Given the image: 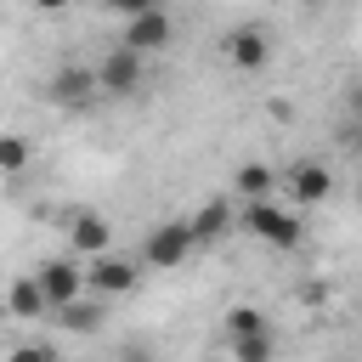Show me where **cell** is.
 Here are the masks:
<instances>
[{
	"label": "cell",
	"instance_id": "1",
	"mask_svg": "<svg viewBox=\"0 0 362 362\" xmlns=\"http://www.w3.org/2000/svg\"><path fill=\"white\" fill-rule=\"evenodd\" d=\"M238 226H243L255 243L277 249V255H288V249H300V243H305V221H300L294 209H283L277 198H266V204H243Z\"/></svg>",
	"mask_w": 362,
	"mask_h": 362
},
{
	"label": "cell",
	"instance_id": "2",
	"mask_svg": "<svg viewBox=\"0 0 362 362\" xmlns=\"http://www.w3.org/2000/svg\"><path fill=\"white\" fill-rule=\"evenodd\" d=\"M28 277L40 283V294H45V311H62V305H74V300L85 294V266H79L74 255H45V260H40Z\"/></svg>",
	"mask_w": 362,
	"mask_h": 362
},
{
	"label": "cell",
	"instance_id": "3",
	"mask_svg": "<svg viewBox=\"0 0 362 362\" xmlns=\"http://www.w3.org/2000/svg\"><path fill=\"white\" fill-rule=\"evenodd\" d=\"M136 283H141V260H130V255H96V260H85V288H90V300H119V294H136Z\"/></svg>",
	"mask_w": 362,
	"mask_h": 362
},
{
	"label": "cell",
	"instance_id": "4",
	"mask_svg": "<svg viewBox=\"0 0 362 362\" xmlns=\"http://www.w3.org/2000/svg\"><path fill=\"white\" fill-rule=\"evenodd\" d=\"M90 74H96V96H136V90H141V79H147V57H136V51L113 45Z\"/></svg>",
	"mask_w": 362,
	"mask_h": 362
},
{
	"label": "cell",
	"instance_id": "5",
	"mask_svg": "<svg viewBox=\"0 0 362 362\" xmlns=\"http://www.w3.org/2000/svg\"><path fill=\"white\" fill-rule=\"evenodd\" d=\"M170 34H175L170 11H158V6H136V11L124 17L119 45H124V51H136V57H153V51H164V45H170Z\"/></svg>",
	"mask_w": 362,
	"mask_h": 362
},
{
	"label": "cell",
	"instance_id": "6",
	"mask_svg": "<svg viewBox=\"0 0 362 362\" xmlns=\"http://www.w3.org/2000/svg\"><path fill=\"white\" fill-rule=\"evenodd\" d=\"M187 255H192V232H187V221H158V226H147V238H141V266L170 272V266H181Z\"/></svg>",
	"mask_w": 362,
	"mask_h": 362
},
{
	"label": "cell",
	"instance_id": "7",
	"mask_svg": "<svg viewBox=\"0 0 362 362\" xmlns=\"http://www.w3.org/2000/svg\"><path fill=\"white\" fill-rule=\"evenodd\" d=\"M45 102H57V107H68V113L90 107V102H96V74H90V62H62V68L45 79Z\"/></svg>",
	"mask_w": 362,
	"mask_h": 362
},
{
	"label": "cell",
	"instance_id": "8",
	"mask_svg": "<svg viewBox=\"0 0 362 362\" xmlns=\"http://www.w3.org/2000/svg\"><path fill=\"white\" fill-rule=\"evenodd\" d=\"M221 51H226V62H232L238 74H260V68L272 62V34H266L260 23H243V28H232V34L221 40Z\"/></svg>",
	"mask_w": 362,
	"mask_h": 362
},
{
	"label": "cell",
	"instance_id": "9",
	"mask_svg": "<svg viewBox=\"0 0 362 362\" xmlns=\"http://www.w3.org/2000/svg\"><path fill=\"white\" fill-rule=\"evenodd\" d=\"M283 187H288V198L294 204H322L328 192H334V170L328 164H317V158H300L288 175H277Z\"/></svg>",
	"mask_w": 362,
	"mask_h": 362
},
{
	"label": "cell",
	"instance_id": "10",
	"mask_svg": "<svg viewBox=\"0 0 362 362\" xmlns=\"http://www.w3.org/2000/svg\"><path fill=\"white\" fill-rule=\"evenodd\" d=\"M68 243H74V260L85 266V260L107 255V243H113V226H107L96 209H79V215L68 221Z\"/></svg>",
	"mask_w": 362,
	"mask_h": 362
},
{
	"label": "cell",
	"instance_id": "11",
	"mask_svg": "<svg viewBox=\"0 0 362 362\" xmlns=\"http://www.w3.org/2000/svg\"><path fill=\"white\" fill-rule=\"evenodd\" d=\"M232 226H238V215H232V204H226V198H209V204H198V209L187 215L192 249H198V243H215V238H226Z\"/></svg>",
	"mask_w": 362,
	"mask_h": 362
},
{
	"label": "cell",
	"instance_id": "12",
	"mask_svg": "<svg viewBox=\"0 0 362 362\" xmlns=\"http://www.w3.org/2000/svg\"><path fill=\"white\" fill-rule=\"evenodd\" d=\"M0 311H6V317H23V322H34V317H51V311H45V294H40V283H34L28 272H23V277L6 288V305H0Z\"/></svg>",
	"mask_w": 362,
	"mask_h": 362
},
{
	"label": "cell",
	"instance_id": "13",
	"mask_svg": "<svg viewBox=\"0 0 362 362\" xmlns=\"http://www.w3.org/2000/svg\"><path fill=\"white\" fill-rule=\"evenodd\" d=\"M232 187H238L249 204H266V198L277 192V170H272V164H260V158H249V164H238Z\"/></svg>",
	"mask_w": 362,
	"mask_h": 362
},
{
	"label": "cell",
	"instance_id": "14",
	"mask_svg": "<svg viewBox=\"0 0 362 362\" xmlns=\"http://www.w3.org/2000/svg\"><path fill=\"white\" fill-rule=\"evenodd\" d=\"M51 317H57L68 334H96V328H102V300H85V294H79L74 305H62V311H51Z\"/></svg>",
	"mask_w": 362,
	"mask_h": 362
},
{
	"label": "cell",
	"instance_id": "15",
	"mask_svg": "<svg viewBox=\"0 0 362 362\" xmlns=\"http://www.w3.org/2000/svg\"><path fill=\"white\" fill-rule=\"evenodd\" d=\"M249 334H272L266 311L260 305H232L226 311V339H249Z\"/></svg>",
	"mask_w": 362,
	"mask_h": 362
},
{
	"label": "cell",
	"instance_id": "16",
	"mask_svg": "<svg viewBox=\"0 0 362 362\" xmlns=\"http://www.w3.org/2000/svg\"><path fill=\"white\" fill-rule=\"evenodd\" d=\"M232 362H277V334H249V339H226Z\"/></svg>",
	"mask_w": 362,
	"mask_h": 362
},
{
	"label": "cell",
	"instance_id": "17",
	"mask_svg": "<svg viewBox=\"0 0 362 362\" xmlns=\"http://www.w3.org/2000/svg\"><path fill=\"white\" fill-rule=\"evenodd\" d=\"M28 170V141L17 130H0V175H23Z\"/></svg>",
	"mask_w": 362,
	"mask_h": 362
},
{
	"label": "cell",
	"instance_id": "18",
	"mask_svg": "<svg viewBox=\"0 0 362 362\" xmlns=\"http://www.w3.org/2000/svg\"><path fill=\"white\" fill-rule=\"evenodd\" d=\"M6 362H57V351L51 345H11Z\"/></svg>",
	"mask_w": 362,
	"mask_h": 362
},
{
	"label": "cell",
	"instance_id": "19",
	"mask_svg": "<svg viewBox=\"0 0 362 362\" xmlns=\"http://www.w3.org/2000/svg\"><path fill=\"white\" fill-rule=\"evenodd\" d=\"M113 362H158V356H153V351H147V345H124V351H119V356H113Z\"/></svg>",
	"mask_w": 362,
	"mask_h": 362
},
{
	"label": "cell",
	"instance_id": "20",
	"mask_svg": "<svg viewBox=\"0 0 362 362\" xmlns=\"http://www.w3.org/2000/svg\"><path fill=\"white\" fill-rule=\"evenodd\" d=\"M0 328H6V311H0Z\"/></svg>",
	"mask_w": 362,
	"mask_h": 362
}]
</instances>
